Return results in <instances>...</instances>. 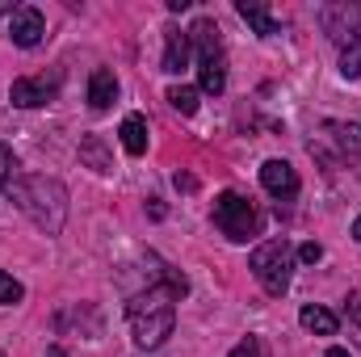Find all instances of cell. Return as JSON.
I'll use <instances>...</instances> for the list:
<instances>
[{"instance_id": "22", "label": "cell", "mask_w": 361, "mask_h": 357, "mask_svg": "<svg viewBox=\"0 0 361 357\" xmlns=\"http://www.w3.org/2000/svg\"><path fill=\"white\" fill-rule=\"evenodd\" d=\"M298 261H302V265H315V261H324V248L311 240V244H302V248H298Z\"/></svg>"}, {"instance_id": "12", "label": "cell", "mask_w": 361, "mask_h": 357, "mask_svg": "<svg viewBox=\"0 0 361 357\" xmlns=\"http://www.w3.org/2000/svg\"><path fill=\"white\" fill-rule=\"evenodd\" d=\"M235 13L252 25V34H261V38H277L281 34V21L269 13V4H261V0H240L235 4Z\"/></svg>"}, {"instance_id": "15", "label": "cell", "mask_w": 361, "mask_h": 357, "mask_svg": "<svg viewBox=\"0 0 361 357\" xmlns=\"http://www.w3.org/2000/svg\"><path fill=\"white\" fill-rule=\"evenodd\" d=\"M80 160L89 164L92 173H114V156H109V147H105L101 135H85L80 139Z\"/></svg>"}, {"instance_id": "21", "label": "cell", "mask_w": 361, "mask_h": 357, "mask_svg": "<svg viewBox=\"0 0 361 357\" xmlns=\"http://www.w3.org/2000/svg\"><path fill=\"white\" fill-rule=\"evenodd\" d=\"M231 357H269V353H265V341H261V337H244V341L231 349Z\"/></svg>"}, {"instance_id": "9", "label": "cell", "mask_w": 361, "mask_h": 357, "mask_svg": "<svg viewBox=\"0 0 361 357\" xmlns=\"http://www.w3.org/2000/svg\"><path fill=\"white\" fill-rule=\"evenodd\" d=\"M261 185H265V193H273L277 202H294L298 198V173L286 160H265L261 164Z\"/></svg>"}, {"instance_id": "3", "label": "cell", "mask_w": 361, "mask_h": 357, "mask_svg": "<svg viewBox=\"0 0 361 357\" xmlns=\"http://www.w3.org/2000/svg\"><path fill=\"white\" fill-rule=\"evenodd\" d=\"M189 42L197 51V92H219L227 89V51H223V38H219V25L210 17H197L193 30H189Z\"/></svg>"}, {"instance_id": "23", "label": "cell", "mask_w": 361, "mask_h": 357, "mask_svg": "<svg viewBox=\"0 0 361 357\" xmlns=\"http://www.w3.org/2000/svg\"><path fill=\"white\" fill-rule=\"evenodd\" d=\"M349 324H353V332L361 341V298H349Z\"/></svg>"}, {"instance_id": "2", "label": "cell", "mask_w": 361, "mask_h": 357, "mask_svg": "<svg viewBox=\"0 0 361 357\" xmlns=\"http://www.w3.org/2000/svg\"><path fill=\"white\" fill-rule=\"evenodd\" d=\"M4 193L17 202V210L47 236H59L68 223V189L63 181L42 177V173H17L4 185Z\"/></svg>"}, {"instance_id": "6", "label": "cell", "mask_w": 361, "mask_h": 357, "mask_svg": "<svg viewBox=\"0 0 361 357\" xmlns=\"http://www.w3.org/2000/svg\"><path fill=\"white\" fill-rule=\"evenodd\" d=\"M319 25H324V34H328L332 42H341V47L357 42L361 38V4H353V0H332V4H324V8H319Z\"/></svg>"}, {"instance_id": "7", "label": "cell", "mask_w": 361, "mask_h": 357, "mask_svg": "<svg viewBox=\"0 0 361 357\" xmlns=\"http://www.w3.org/2000/svg\"><path fill=\"white\" fill-rule=\"evenodd\" d=\"M55 92H59V72H51V76L42 72V76H21V80H13L8 101H13L17 109H38V105H51Z\"/></svg>"}, {"instance_id": "25", "label": "cell", "mask_w": 361, "mask_h": 357, "mask_svg": "<svg viewBox=\"0 0 361 357\" xmlns=\"http://www.w3.org/2000/svg\"><path fill=\"white\" fill-rule=\"evenodd\" d=\"M353 240L361 244V214H357V223H353Z\"/></svg>"}, {"instance_id": "5", "label": "cell", "mask_w": 361, "mask_h": 357, "mask_svg": "<svg viewBox=\"0 0 361 357\" xmlns=\"http://www.w3.org/2000/svg\"><path fill=\"white\" fill-rule=\"evenodd\" d=\"M214 227L227 236V240H235V244H244V240H252L257 231H261V214L252 210V202L248 198H240V193H219L214 198Z\"/></svg>"}, {"instance_id": "8", "label": "cell", "mask_w": 361, "mask_h": 357, "mask_svg": "<svg viewBox=\"0 0 361 357\" xmlns=\"http://www.w3.org/2000/svg\"><path fill=\"white\" fill-rule=\"evenodd\" d=\"M42 34H47V21H42V13H38L34 4H17V13L8 17V38H13V47H25V51H34V47L42 42Z\"/></svg>"}, {"instance_id": "26", "label": "cell", "mask_w": 361, "mask_h": 357, "mask_svg": "<svg viewBox=\"0 0 361 357\" xmlns=\"http://www.w3.org/2000/svg\"><path fill=\"white\" fill-rule=\"evenodd\" d=\"M0 357H4V353H0Z\"/></svg>"}, {"instance_id": "18", "label": "cell", "mask_w": 361, "mask_h": 357, "mask_svg": "<svg viewBox=\"0 0 361 357\" xmlns=\"http://www.w3.org/2000/svg\"><path fill=\"white\" fill-rule=\"evenodd\" d=\"M341 76H345V80H357L361 76V38L341 51Z\"/></svg>"}, {"instance_id": "13", "label": "cell", "mask_w": 361, "mask_h": 357, "mask_svg": "<svg viewBox=\"0 0 361 357\" xmlns=\"http://www.w3.org/2000/svg\"><path fill=\"white\" fill-rule=\"evenodd\" d=\"M118 101V76L109 68H97L89 76V105L92 109H109Z\"/></svg>"}, {"instance_id": "19", "label": "cell", "mask_w": 361, "mask_h": 357, "mask_svg": "<svg viewBox=\"0 0 361 357\" xmlns=\"http://www.w3.org/2000/svg\"><path fill=\"white\" fill-rule=\"evenodd\" d=\"M21 298H25L21 282H17L13 273H4V269H0V307H13V303H21Z\"/></svg>"}, {"instance_id": "24", "label": "cell", "mask_w": 361, "mask_h": 357, "mask_svg": "<svg viewBox=\"0 0 361 357\" xmlns=\"http://www.w3.org/2000/svg\"><path fill=\"white\" fill-rule=\"evenodd\" d=\"M324 357H349V349H328Z\"/></svg>"}, {"instance_id": "17", "label": "cell", "mask_w": 361, "mask_h": 357, "mask_svg": "<svg viewBox=\"0 0 361 357\" xmlns=\"http://www.w3.org/2000/svg\"><path fill=\"white\" fill-rule=\"evenodd\" d=\"M197 97H202V92L193 89V85H173V89H169V105H173L177 114H185V118H193V114H197Z\"/></svg>"}, {"instance_id": "20", "label": "cell", "mask_w": 361, "mask_h": 357, "mask_svg": "<svg viewBox=\"0 0 361 357\" xmlns=\"http://www.w3.org/2000/svg\"><path fill=\"white\" fill-rule=\"evenodd\" d=\"M13 177H17V156H13V147L0 143V189H4Z\"/></svg>"}, {"instance_id": "14", "label": "cell", "mask_w": 361, "mask_h": 357, "mask_svg": "<svg viewBox=\"0 0 361 357\" xmlns=\"http://www.w3.org/2000/svg\"><path fill=\"white\" fill-rule=\"evenodd\" d=\"M118 135H122L126 156H143L147 152V118L143 114H126L122 126H118Z\"/></svg>"}, {"instance_id": "16", "label": "cell", "mask_w": 361, "mask_h": 357, "mask_svg": "<svg viewBox=\"0 0 361 357\" xmlns=\"http://www.w3.org/2000/svg\"><path fill=\"white\" fill-rule=\"evenodd\" d=\"M298 324H302L307 332H315V337H332V332H336V315H332L328 307H315V303H307V307L298 311Z\"/></svg>"}, {"instance_id": "11", "label": "cell", "mask_w": 361, "mask_h": 357, "mask_svg": "<svg viewBox=\"0 0 361 357\" xmlns=\"http://www.w3.org/2000/svg\"><path fill=\"white\" fill-rule=\"evenodd\" d=\"M324 139L336 147V156H341V160L361 156V126H357V122H324Z\"/></svg>"}, {"instance_id": "1", "label": "cell", "mask_w": 361, "mask_h": 357, "mask_svg": "<svg viewBox=\"0 0 361 357\" xmlns=\"http://www.w3.org/2000/svg\"><path fill=\"white\" fill-rule=\"evenodd\" d=\"M189 282L180 273H169L164 269V282L160 286H147L139 290L130 303H126V324H130V337L139 349H160L173 328H177V303L185 298Z\"/></svg>"}, {"instance_id": "10", "label": "cell", "mask_w": 361, "mask_h": 357, "mask_svg": "<svg viewBox=\"0 0 361 357\" xmlns=\"http://www.w3.org/2000/svg\"><path fill=\"white\" fill-rule=\"evenodd\" d=\"M189 34L185 30H177V25H169L164 30V59H160V72H169V76H177V72H185L189 68Z\"/></svg>"}, {"instance_id": "4", "label": "cell", "mask_w": 361, "mask_h": 357, "mask_svg": "<svg viewBox=\"0 0 361 357\" xmlns=\"http://www.w3.org/2000/svg\"><path fill=\"white\" fill-rule=\"evenodd\" d=\"M248 269H252V277L261 282V290L269 298H281L290 290V273H294V248H290V240L281 236V240L257 244L252 257H248Z\"/></svg>"}]
</instances>
